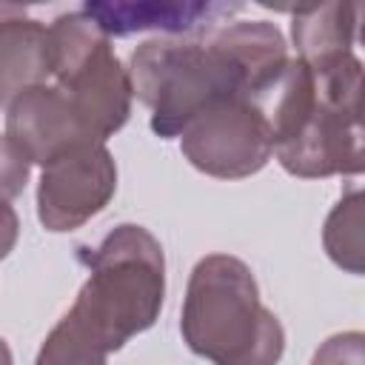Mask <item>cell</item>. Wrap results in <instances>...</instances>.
I'll return each instance as SVG.
<instances>
[{
    "mask_svg": "<svg viewBox=\"0 0 365 365\" xmlns=\"http://www.w3.org/2000/svg\"><path fill=\"white\" fill-rule=\"evenodd\" d=\"M17 231H20V222H17L14 208L6 200H0V259L9 257V251L14 248Z\"/></svg>",
    "mask_w": 365,
    "mask_h": 365,
    "instance_id": "9a60e30c",
    "label": "cell"
},
{
    "mask_svg": "<svg viewBox=\"0 0 365 365\" xmlns=\"http://www.w3.org/2000/svg\"><path fill=\"white\" fill-rule=\"evenodd\" d=\"M48 68L94 140L106 143L131 111V80L111 51V40L80 9L48 26Z\"/></svg>",
    "mask_w": 365,
    "mask_h": 365,
    "instance_id": "5b68a950",
    "label": "cell"
},
{
    "mask_svg": "<svg viewBox=\"0 0 365 365\" xmlns=\"http://www.w3.org/2000/svg\"><path fill=\"white\" fill-rule=\"evenodd\" d=\"M322 240H325L331 259L339 268L351 274L362 271V194L359 188L348 191L339 200V205L331 211Z\"/></svg>",
    "mask_w": 365,
    "mask_h": 365,
    "instance_id": "7c38bea8",
    "label": "cell"
},
{
    "mask_svg": "<svg viewBox=\"0 0 365 365\" xmlns=\"http://www.w3.org/2000/svg\"><path fill=\"white\" fill-rule=\"evenodd\" d=\"M180 137L185 160L220 180L251 177L274 154L268 120L251 97H234L208 108Z\"/></svg>",
    "mask_w": 365,
    "mask_h": 365,
    "instance_id": "8992f818",
    "label": "cell"
},
{
    "mask_svg": "<svg viewBox=\"0 0 365 365\" xmlns=\"http://www.w3.org/2000/svg\"><path fill=\"white\" fill-rule=\"evenodd\" d=\"M311 365H365V351H362V334L348 331L331 336L317 354Z\"/></svg>",
    "mask_w": 365,
    "mask_h": 365,
    "instance_id": "5bb4252c",
    "label": "cell"
},
{
    "mask_svg": "<svg viewBox=\"0 0 365 365\" xmlns=\"http://www.w3.org/2000/svg\"><path fill=\"white\" fill-rule=\"evenodd\" d=\"M83 11L97 29L111 37H128L140 31H160V37H208L231 14L242 11L240 3H86Z\"/></svg>",
    "mask_w": 365,
    "mask_h": 365,
    "instance_id": "9c48e42d",
    "label": "cell"
},
{
    "mask_svg": "<svg viewBox=\"0 0 365 365\" xmlns=\"http://www.w3.org/2000/svg\"><path fill=\"white\" fill-rule=\"evenodd\" d=\"M46 77H51L48 26L31 20L23 6L0 3V108Z\"/></svg>",
    "mask_w": 365,
    "mask_h": 365,
    "instance_id": "30bf717a",
    "label": "cell"
},
{
    "mask_svg": "<svg viewBox=\"0 0 365 365\" xmlns=\"http://www.w3.org/2000/svg\"><path fill=\"white\" fill-rule=\"evenodd\" d=\"M6 137L23 151L29 163L46 165L68 148L100 143L80 120L77 108L57 86H31L9 103Z\"/></svg>",
    "mask_w": 365,
    "mask_h": 365,
    "instance_id": "ba28073f",
    "label": "cell"
},
{
    "mask_svg": "<svg viewBox=\"0 0 365 365\" xmlns=\"http://www.w3.org/2000/svg\"><path fill=\"white\" fill-rule=\"evenodd\" d=\"M288 66L279 29L268 20L231 23L202 37H157L134 48L131 94L151 108V131L180 137L191 120L234 100H257Z\"/></svg>",
    "mask_w": 365,
    "mask_h": 365,
    "instance_id": "6da1fadb",
    "label": "cell"
},
{
    "mask_svg": "<svg viewBox=\"0 0 365 365\" xmlns=\"http://www.w3.org/2000/svg\"><path fill=\"white\" fill-rule=\"evenodd\" d=\"M356 3H322L294 11V46L299 51V60L317 63L328 57L348 54L356 37V20H359Z\"/></svg>",
    "mask_w": 365,
    "mask_h": 365,
    "instance_id": "8fae6325",
    "label": "cell"
},
{
    "mask_svg": "<svg viewBox=\"0 0 365 365\" xmlns=\"http://www.w3.org/2000/svg\"><path fill=\"white\" fill-rule=\"evenodd\" d=\"M117 191V165L103 143L68 148L43 165L37 217L48 231H74L106 208Z\"/></svg>",
    "mask_w": 365,
    "mask_h": 365,
    "instance_id": "52a82bcc",
    "label": "cell"
},
{
    "mask_svg": "<svg viewBox=\"0 0 365 365\" xmlns=\"http://www.w3.org/2000/svg\"><path fill=\"white\" fill-rule=\"evenodd\" d=\"M257 106L288 174L362 171V63L351 51L317 63L288 60L277 83L257 97Z\"/></svg>",
    "mask_w": 365,
    "mask_h": 365,
    "instance_id": "3957f363",
    "label": "cell"
},
{
    "mask_svg": "<svg viewBox=\"0 0 365 365\" xmlns=\"http://www.w3.org/2000/svg\"><path fill=\"white\" fill-rule=\"evenodd\" d=\"M29 168L31 163L23 157V151L6 134H0V200L9 202L26 188Z\"/></svg>",
    "mask_w": 365,
    "mask_h": 365,
    "instance_id": "4fadbf2b",
    "label": "cell"
},
{
    "mask_svg": "<svg viewBox=\"0 0 365 365\" xmlns=\"http://www.w3.org/2000/svg\"><path fill=\"white\" fill-rule=\"evenodd\" d=\"M80 259L88 279L34 365H106V356L151 328L163 308L165 259L143 225H117L97 248H83Z\"/></svg>",
    "mask_w": 365,
    "mask_h": 365,
    "instance_id": "7a4b0ae2",
    "label": "cell"
},
{
    "mask_svg": "<svg viewBox=\"0 0 365 365\" xmlns=\"http://www.w3.org/2000/svg\"><path fill=\"white\" fill-rule=\"evenodd\" d=\"M0 365H11V351H9L3 336H0Z\"/></svg>",
    "mask_w": 365,
    "mask_h": 365,
    "instance_id": "2e32d148",
    "label": "cell"
},
{
    "mask_svg": "<svg viewBox=\"0 0 365 365\" xmlns=\"http://www.w3.org/2000/svg\"><path fill=\"white\" fill-rule=\"evenodd\" d=\"M180 328L185 345L214 365H277L285 351L282 325L259 302L251 268L228 254L194 265Z\"/></svg>",
    "mask_w": 365,
    "mask_h": 365,
    "instance_id": "277c9868",
    "label": "cell"
}]
</instances>
